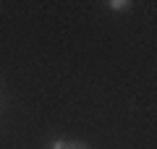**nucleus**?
Returning <instances> with one entry per match:
<instances>
[{
	"label": "nucleus",
	"instance_id": "1",
	"mask_svg": "<svg viewBox=\"0 0 157 149\" xmlns=\"http://www.w3.org/2000/svg\"><path fill=\"white\" fill-rule=\"evenodd\" d=\"M107 8H110V11H126V8H128V3H126V0H110V3H107Z\"/></svg>",
	"mask_w": 157,
	"mask_h": 149
},
{
	"label": "nucleus",
	"instance_id": "2",
	"mask_svg": "<svg viewBox=\"0 0 157 149\" xmlns=\"http://www.w3.org/2000/svg\"><path fill=\"white\" fill-rule=\"evenodd\" d=\"M52 149H68V141L66 139H55L52 141Z\"/></svg>",
	"mask_w": 157,
	"mask_h": 149
}]
</instances>
